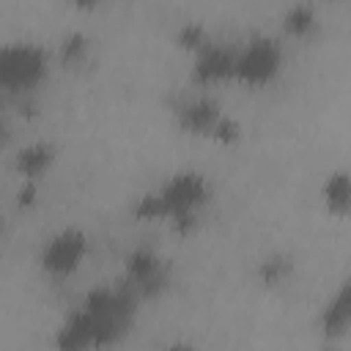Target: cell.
Masks as SVG:
<instances>
[{
  "mask_svg": "<svg viewBox=\"0 0 351 351\" xmlns=\"http://www.w3.org/2000/svg\"><path fill=\"white\" fill-rule=\"evenodd\" d=\"M134 288L126 285H101L93 288L63 321L58 329L60 351H93L112 346L132 324L134 315Z\"/></svg>",
  "mask_w": 351,
  "mask_h": 351,
  "instance_id": "1",
  "label": "cell"
},
{
  "mask_svg": "<svg viewBox=\"0 0 351 351\" xmlns=\"http://www.w3.org/2000/svg\"><path fill=\"white\" fill-rule=\"evenodd\" d=\"M208 197V184L200 173H176L159 192L145 195L137 203V214L148 219L170 217L178 228H186L195 222L197 208Z\"/></svg>",
  "mask_w": 351,
  "mask_h": 351,
  "instance_id": "2",
  "label": "cell"
},
{
  "mask_svg": "<svg viewBox=\"0 0 351 351\" xmlns=\"http://www.w3.org/2000/svg\"><path fill=\"white\" fill-rule=\"evenodd\" d=\"M47 71V55L41 47L27 41H14L0 47V85L5 90H30L41 82Z\"/></svg>",
  "mask_w": 351,
  "mask_h": 351,
  "instance_id": "3",
  "label": "cell"
},
{
  "mask_svg": "<svg viewBox=\"0 0 351 351\" xmlns=\"http://www.w3.org/2000/svg\"><path fill=\"white\" fill-rule=\"evenodd\" d=\"M280 60H282L280 44L274 38L255 36L241 49H236V74L233 77L241 80V82H247V85L269 82L277 74Z\"/></svg>",
  "mask_w": 351,
  "mask_h": 351,
  "instance_id": "4",
  "label": "cell"
},
{
  "mask_svg": "<svg viewBox=\"0 0 351 351\" xmlns=\"http://www.w3.org/2000/svg\"><path fill=\"white\" fill-rule=\"evenodd\" d=\"M88 250V239L85 233L74 230V228H66V230H58L47 247L41 250V266L52 274H69L80 266L82 255Z\"/></svg>",
  "mask_w": 351,
  "mask_h": 351,
  "instance_id": "5",
  "label": "cell"
},
{
  "mask_svg": "<svg viewBox=\"0 0 351 351\" xmlns=\"http://www.w3.org/2000/svg\"><path fill=\"white\" fill-rule=\"evenodd\" d=\"M236 74V49L219 47L206 41L197 49V60H195V80L200 82H222L228 77Z\"/></svg>",
  "mask_w": 351,
  "mask_h": 351,
  "instance_id": "6",
  "label": "cell"
},
{
  "mask_svg": "<svg viewBox=\"0 0 351 351\" xmlns=\"http://www.w3.org/2000/svg\"><path fill=\"white\" fill-rule=\"evenodd\" d=\"M126 271H129V285L134 291H143V293H154L156 288L165 285V263L148 252V250H137L129 255L126 261Z\"/></svg>",
  "mask_w": 351,
  "mask_h": 351,
  "instance_id": "7",
  "label": "cell"
},
{
  "mask_svg": "<svg viewBox=\"0 0 351 351\" xmlns=\"http://www.w3.org/2000/svg\"><path fill=\"white\" fill-rule=\"evenodd\" d=\"M222 112L214 101L208 99H195L189 104L181 107V126L189 132H200V134H217L219 123H222Z\"/></svg>",
  "mask_w": 351,
  "mask_h": 351,
  "instance_id": "8",
  "label": "cell"
},
{
  "mask_svg": "<svg viewBox=\"0 0 351 351\" xmlns=\"http://www.w3.org/2000/svg\"><path fill=\"white\" fill-rule=\"evenodd\" d=\"M321 324H324V332L329 337H337L351 326V280H346L337 288V293L326 302Z\"/></svg>",
  "mask_w": 351,
  "mask_h": 351,
  "instance_id": "9",
  "label": "cell"
},
{
  "mask_svg": "<svg viewBox=\"0 0 351 351\" xmlns=\"http://www.w3.org/2000/svg\"><path fill=\"white\" fill-rule=\"evenodd\" d=\"M19 170L25 176H38L41 170H47V165L52 162V145L47 143H33L27 148L19 151Z\"/></svg>",
  "mask_w": 351,
  "mask_h": 351,
  "instance_id": "10",
  "label": "cell"
},
{
  "mask_svg": "<svg viewBox=\"0 0 351 351\" xmlns=\"http://www.w3.org/2000/svg\"><path fill=\"white\" fill-rule=\"evenodd\" d=\"M324 195H326V203L332 208H348L351 206V176H346V173L329 176Z\"/></svg>",
  "mask_w": 351,
  "mask_h": 351,
  "instance_id": "11",
  "label": "cell"
},
{
  "mask_svg": "<svg viewBox=\"0 0 351 351\" xmlns=\"http://www.w3.org/2000/svg\"><path fill=\"white\" fill-rule=\"evenodd\" d=\"M310 25H313V11L307 5H293L285 14V27L293 30V33H304Z\"/></svg>",
  "mask_w": 351,
  "mask_h": 351,
  "instance_id": "12",
  "label": "cell"
},
{
  "mask_svg": "<svg viewBox=\"0 0 351 351\" xmlns=\"http://www.w3.org/2000/svg\"><path fill=\"white\" fill-rule=\"evenodd\" d=\"M85 52V38L82 36H71L66 44H63V55L66 58H80Z\"/></svg>",
  "mask_w": 351,
  "mask_h": 351,
  "instance_id": "13",
  "label": "cell"
},
{
  "mask_svg": "<svg viewBox=\"0 0 351 351\" xmlns=\"http://www.w3.org/2000/svg\"><path fill=\"white\" fill-rule=\"evenodd\" d=\"M167 351H195V348H189V346H181V343H178V346H170Z\"/></svg>",
  "mask_w": 351,
  "mask_h": 351,
  "instance_id": "14",
  "label": "cell"
}]
</instances>
